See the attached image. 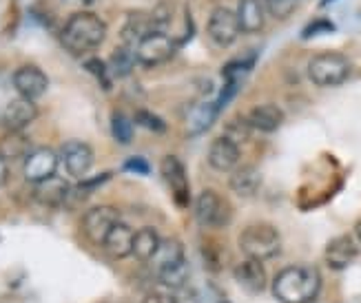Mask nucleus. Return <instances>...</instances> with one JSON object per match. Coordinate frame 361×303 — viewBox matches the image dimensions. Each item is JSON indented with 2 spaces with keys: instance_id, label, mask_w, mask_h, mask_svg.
<instances>
[{
  "instance_id": "nucleus-22",
  "label": "nucleus",
  "mask_w": 361,
  "mask_h": 303,
  "mask_svg": "<svg viewBox=\"0 0 361 303\" xmlns=\"http://www.w3.org/2000/svg\"><path fill=\"white\" fill-rule=\"evenodd\" d=\"M228 184H231V190L238 197H253L262 186V173L255 166L235 168Z\"/></svg>"
},
{
  "instance_id": "nucleus-2",
  "label": "nucleus",
  "mask_w": 361,
  "mask_h": 303,
  "mask_svg": "<svg viewBox=\"0 0 361 303\" xmlns=\"http://www.w3.org/2000/svg\"><path fill=\"white\" fill-rule=\"evenodd\" d=\"M319 290L322 275L312 266H288L273 281V295L281 303H310Z\"/></svg>"
},
{
  "instance_id": "nucleus-5",
  "label": "nucleus",
  "mask_w": 361,
  "mask_h": 303,
  "mask_svg": "<svg viewBox=\"0 0 361 303\" xmlns=\"http://www.w3.org/2000/svg\"><path fill=\"white\" fill-rule=\"evenodd\" d=\"M195 219L204 228H224L231 224L233 209L222 195L207 188L195 199Z\"/></svg>"
},
{
  "instance_id": "nucleus-25",
  "label": "nucleus",
  "mask_w": 361,
  "mask_h": 303,
  "mask_svg": "<svg viewBox=\"0 0 361 303\" xmlns=\"http://www.w3.org/2000/svg\"><path fill=\"white\" fill-rule=\"evenodd\" d=\"M135 51L131 49L129 44L124 47H118V49L111 54L106 62V69H109V75L111 78H127L131 71H133V65H135Z\"/></svg>"
},
{
  "instance_id": "nucleus-19",
  "label": "nucleus",
  "mask_w": 361,
  "mask_h": 303,
  "mask_svg": "<svg viewBox=\"0 0 361 303\" xmlns=\"http://www.w3.org/2000/svg\"><path fill=\"white\" fill-rule=\"evenodd\" d=\"M133 237H135V233L127 224L118 221V224L111 230H109L102 248L106 250L109 257L127 259V257H131V254H133Z\"/></svg>"
},
{
  "instance_id": "nucleus-38",
  "label": "nucleus",
  "mask_w": 361,
  "mask_h": 303,
  "mask_svg": "<svg viewBox=\"0 0 361 303\" xmlns=\"http://www.w3.org/2000/svg\"><path fill=\"white\" fill-rule=\"evenodd\" d=\"M331 3H335V0H324V3H322V5H331Z\"/></svg>"
},
{
  "instance_id": "nucleus-23",
  "label": "nucleus",
  "mask_w": 361,
  "mask_h": 303,
  "mask_svg": "<svg viewBox=\"0 0 361 303\" xmlns=\"http://www.w3.org/2000/svg\"><path fill=\"white\" fill-rule=\"evenodd\" d=\"M235 16H238L240 31L244 34H257L264 27V9L259 0H240Z\"/></svg>"
},
{
  "instance_id": "nucleus-20",
  "label": "nucleus",
  "mask_w": 361,
  "mask_h": 303,
  "mask_svg": "<svg viewBox=\"0 0 361 303\" xmlns=\"http://www.w3.org/2000/svg\"><path fill=\"white\" fill-rule=\"evenodd\" d=\"M219 116V109L215 102H197L186 116V133L188 135H202L204 131H209L213 122Z\"/></svg>"
},
{
  "instance_id": "nucleus-6",
  "label": "nucleus",
  "mask_w": 361,
  "mask_h": 303,
  "mask_svg": "<svg viewBox=\"0 0 361 303\" xmlns=\"http://www.w3.org/2000/svg\"><path fill=\"white\" fill-rule=\"evenodd\" d=\"M176 40L164 31H151L142 40L135 44V60L142 62L145 67H158L164 65L166 60L173 58L176 54Z\"/></svg>"
},
{
  "instance_id": "nucleus-28",
  "label": "nucleus",
  "mask_w": 361,
  "mask_h": 303,
  "mask_svg": "<svg viewBox=\"0 0 361 303\" xmlns=\"http://www.w3.org/2000/svg\"><path fill=\"white\" fill-rule=\"evenodd\" d=\"M158 279L166 285L169 290H180V288H184L186 281H188V264L182 261V264H178L173 268L164 270V273L158 275Z\"/></svg>"
},
{
  "instance_id": "nucleus-30",
  "label": "nucleus",
  "mask_w": 361,
  "mask_h": 303,
  "mask_svg": "<svg viewBox=\"0 0 361 303\" xmlns=\"http://www.w3.org/2000/svg\"><path fill=\"white\" fill-rule=\"evenodd\" d=\"M300 0H266V9L277 20H286L288 16L297 9Z\"/></svg>"
},
{
  "instance_id": "nucleus-1",
  "label": "nucleus",
  "mask_w": 361,
  "mask_h": 303,
  "mask_svg": "<svg viewBox=\"0 0 361 303\" xmlns=\"http://www.w3.org/2000/svg\"><path fill=\"white\" fill-rule=\"evenodd\" d=\"M106 38V25L100 16L91 11H78L60 31V42L71 56H87L96 51Z\"/></svg>"
},
{
  "instance_id": "nucleus-7",
  "label": "nucleus",
  "mask_w": 361,
  "mask_h": 303,
  "mask_svg": "<svg viewBox=\"0 0 361 303\" xmlns=\"http://www.w3.org/2000/svg\"><path fill=\"white\" fill-rule=\"evenodd\" d=\"M118 221H120V211L116 206H93L82 217V233L89 242L102 246L109 230H111Z\"/></svg>"
},
{
  "instance_id": "nucleus-15",
  "label": "nucleus",
  "mask_w": 361,
  "mask_h": 303,
  "mask_svg": "<svg viewBox=\"0 0 361 303\" xmlns=\"http://www.w3.org/2000/svg\"><path fill=\"white\" fill-rule=\"evenodd\" d=\"M233 275H235V281H238L246 292H253V295L262 292L266 288V281H269L264 270V261L248 259V257L242 264L235 266Z\"/></svg>"
},
{
  "instance_id": "nucleus-18",
  "label": "nucleus",
  "mask_w": 361,
  "mask_h": 303,
  "mask_svg": "<svg viewBox=\"0 0 361 303\" xmlns=\"http://www.w3.org/2000/svg\"><path fill=\"white\" fill-rule=\"evenodd\" d=\"M182 261H186L182 242H180V239H176V237H169V239H162V242H160L158 250H155V254L151 257L149 264H151L153 273L160 275V273H164V270L173 268V266H178Z\"/></svg>"
},
{
  "instance_id": "nucleus-11",
  "label": "nucleus",
  "mask_w": 361,
  "mask_h": 303,
  "mask_svg": "<svg viewBox=\"0 0 361 303\" xmlns=\"http://www.w3.org/2000/svg\"><path fill=\"white\" fill-rule=\"evenodd\" d=\"M209 36L217 47H231L240 36V23L235 11L226 7L213 9L209 18Z\"/></svg>"
},
{
  "instance_id": "nucleus-35",
  "label": "nucleus",
  "mask_w": 361,
  "mask_h": 303,
  "mask_svg": "<svg viewBox=\"0 0 361 303\" xmlns=\"http://www.w3.org/2000/svg\"><path fill=\"white\" fill-rule=\"evenodd\" d=\"M142 303H178V299L166 290H153L145 297Z\"/></svg>"
},
{
  "instance_id": "nucleus-36",
  "label": "nucleus",
  "mask_w": 361,
  "mask_h": 303,
  "mask_svg": "<svg viewBox=\"0 0 361 303\" xmlns=\"http://www.w3.org/2000/svg\"><path fill=\"white\" fill-rule=\"evenodd\" d=\"M7 162H5V157L0 155V186H3L5 182H7Z\"/></svg>"
},
{
  "instance_id": "nucleus-34",
  "label": "nucleus",
  "mask_w": 361,
  "mask_h": 303,
  "mask_svg": "<svg viewBox=\"0 0 361 303\" xmlns=\"http://www.w3.org/2000/svg\"><path fill=\"white\" fill-rule=\"evenodd\" d=\"M124 171L137 173V175H149L151 173V166H149V162H147L145 157L135 155V157H129L127 162H124Z\"/></svg>"
},
{
  "instance_id": "nucleus-21",
  "label": "nucleus",
  "mask_w": 361,
  "mask_h": 303,
  "mask_svg": "<svg viewBox=\"0 0 361 303\" xmlns=\"http://www.w3.org/2000/svg\"><path fill=\"white\" fill-rule=\"evenodd\" d=\"M69 184L65 180H60V178H47L42 182L36 184V190H34V197L44 204V206H51V209H56V206H62L67 202L69 197Z\"/></svg>"
},
{
  "instance_id": "nucleus-12",
  "label": "nucleus",
  "mask_w": 361,
  "mask_h": 303,
  "mask_svg": "<svg viewBox=\"0 0 361 303\" xmlns=\"http://www.w3.org/2000/svg\"><path fill=\"white\" fill-rule=\"evenodd\" d=\"M58 162H60V157L56 151L51 149H36V151H31L27 157H25V164H23V173H25V178L29 182H42L47 178H54L56 175V168H58Z\"/></svg>"
},
{
  "instance_id": "nucleus-31",
  "label": "nucleus",
  "mask_w": 361,
  "mask_h": 303,
  "mask_svg": "<svg viewBox=\"0 0 361 303\" xmlns=\"http://www.w3.org/2000/svg\"><path fill=\"white\" fill-rule=\"evenodd\" d=\"M85 69L96 78L104 89H111V80H109L111 75H109L106 62H102L100 58H89V60H85Z\"/></svg>"
},
{
  "instance_id": "nucleus-37",
  "label": "nucleus",
  "mask_w": 361,
  "mask_h": 303,
  "mask_svg": "<svg viewBox=\"0 0 361 303\" xmlns=\"http://www.w3.org/2000/svg\"><path fill=\"white\" fill-rule=\"evenodd\" d=\"M78 3H82V5H93L96 0H78Z\"/></svg>"
},
{
  "instance_id": "nucleus-3",
  "label": "nucleus",
  "mask_w": 361,
  "mask_h": 303,
  "mask_svg": "<svg viewBox=\"0 0 361 303\" xmlns=\"http://www.w3.org/2000/svg\"><path fill=\"white\" fill-rule=\"evenodd\" d=\"M238 244L248 259L266 261V259H273L279 254L281 237H279L277 228L271 224H250L242 230Z\"/></svg>"
},
{
  "instance_id": "nucleus-4",
  "label": "nucleus",
  "mask_w": 361,
  "mask_h": 303,
  "mask_svg": "<svg viewBox=\"0 0 361 303\" xmlns=\"http://www.w3.org/2000/svg\"><path fill=\"white\" fill-rule=\"evenodd\" d=\"M350 75V62L337 51H326L308 62V78L317 87H337Z\"/></svg>"
},
{
  "instance_id": "nucleus-16",
  "label": "nucleus",
  "mask_w": 361,
  "mask_h": 303,
  "mask_svg": "<svg viewBox=\"0 0 361 303\" xmlns=\"http://www.w3.org/2000/svg\"><path fill=\"white\" fill-rule=\"evenodd\" d=\"M244 120L250 129L262 131V133H273L284 124V111L277 104H257L248 111V116Z\"/></svg>"
},
{
  "instance_id": "nucleus-9",
  "label": "nucleus",
  "mask_w": 361,
  "mask_h": 303,
  "mask_svg": "<svg viewBox=\"0 0 361 303\" xmlns=\"http://www.w3.org/2000/svg\"><path fill=\"white\" fill-rule=\"evenodd\" d=\"M60 159L65 164L67 173L75 180H85V175L93 166V151L87 142L80 140H69L60 149Z\"/></svg>"
},
{
  "instance_id": "nucleus-17",
  "label": "nucleus",
  "mask_w": 361,
  "mask_h": 303,
  "mask_svg": "<svg viewBox=\"0 0 361 303\" xmlns=\"http://www.w3.org/2000/svg\"><path fill=\"white\" fill-rule=\"evenodd\" d=\"M38 118L36 104L27 98H16L7 104L3 113V124L7 126V131H23L25 126H29Z\"/></svg>"
},
{
  "instance_id": "nucleus-32",
  "label": "nucleus",
  "mask_w": 361,
  "mask_h": 303,
  "mask_svg": "<svg viewBox=\"0 0 361 303\" xmlns=\"http://www.w3.org/2000/svg\"><path fill=\"white\" fill-rule=\"evenodd\" d=\"M335 31V25L331 20H326V18H317V20H312L304 27L302 31V38L304 40H310V38H317V36H324V34H333Z\"/></svg>"
},
{
  "instance_id": "nucleus-27",
  "label": "nucleus",
  "mask_w": 361,
  "mask_h": 303,
  "mask_svg": "<svg viewBox=\"0 0 361 303\" xmlns=\"http://www.w3.org/2000/svg\"><path fill=\"white\" fill-rule=\"evenodd\" d=\"M111 133H114V140L118 142V144H131L133 140V120L127 118L124 113H120V111H116V113L111 116Z\"/></svg>"
},
{
  "instance_id": "nucleus-14",
  "label": "nucleus",
  "mask_w": 361,
  "mask_h": 303,
  "mask_svg": "<svg viewBox=\"0 0 361 303\" xmlns=\"http://www.w3.org/2000/svg\"><path fill=\"white\" fill-rule=\"evenodd\" d=\"M240 164V147L228 137H217L209 149V166L217 173H228Z\"/></svg>"
},
{
  "instance_id": "nucleus-10",
  "label": "nucleus",
  "mask_w": 361,
  "mask_h": 303,
  "mask_svg": "<svg viewBox=\"0 0 361 303\" xmlns=\"http://www.w3.org/2000/svg\"><path fill=\"white\" fill-rule=\"evenodd\" d=\"M13 87L20 93V98L34 102L42 98L47 89H49V78H47V73L36 65H23L13 73Z\"/></svg>"
},
{
  "instance_id": "nucleus-33",
  "label": "nucleus",
  "mask_w": 361,
  "mask_h": 303,
  "mask_svg": "<svg viewBox=\"0 0 361 303\" xmlns=\"http://www.w3.org/2000/svg\"><path fill=\"white\" fill-rule=\"evenodd\" d=\"M248 131H250V126L246 124V120H235V122H228V126H226V133H224V137L233 140V142H235V144H238V147H240V142L248 137Z\"/></svg>"
},
{
  "instance_id": "nucleus-29",
  "label": "nucleus",
  "mask_w": 361,
  "mask_h": 303,
  "mask_svg": "<svg viewBox=\"0 0 361 303\" xmlns=\"http://www.w3.org/2000/svg\"><path fill=\"white\" fill-rule=\"evenodd\" d=\"M133 124L145 126V129L151 131V133H164V131H166L164 120H162L160 116L151 113V111H147V109H140V111H137L135 118H133Z\"/></svg>"
},
{
  "instance_id": "nucleus-8",
  "label": "nucleus",
  "mask_w": 361,
  "mask_h": 303,
  "mask_svg": "<svg viewBox=\"0 0 361 303\" xmlns=\"http://www.w3.org/2000/svg\"><path fill=\"white\" fill-rule=\"evenodd\" d=\"M160 171H162V178H164L166 186L171 188V193H173L176 204L180 209H186V206L191 204V184H188V175H186L184 164L176 155H166L160 164Z\"/></svg>"
},
{
  "instance_id": "nucleus-13",
  "label": "nucleus",
  "mask_w": 361,
  "mask_h": 303,
  "mask_svg": "<svg viewBox=\"0 0 361 303\" xmlns=\"http://www.w3.org/2000/svg\"><path fill=\"white\" fill-rule=\"evenodd\" d=\"M357 252H359V246L355 242V237L339 235L328 242L324 257H326V264L333 270H346L357 259Z\"/></svg>"
},
{
  "instance_id": "nucleus-26",
  "label": "nucleus",
  "mask_w": 361,
  "mask_h": 303,
  "mask_svg": "<svg viewBox=\"0 0 361 303\" xmlns=\"http://www.w3.org/2000/svg\"><path fill=\"white\" fill-rule=\"evenodd\" d=\"M29 153V140L23 135V131H9L3 137V142H0V155L5 157V162H9V159H25Z\"/></svg>"
},
{
  "instance_id": "nucleus-24",
  "label": "nucleus",
  "mask_w": 361,
  "mask_h": 303,
  "mask_svg": "<svg viewBox=\"0 0 361 303\" xmlns=\"http://www.w3.org/2000/svg\"><path fill=\"white\" fill-rule=\"evenodd\" d=\"M160 235L155 228H142V230H137L135 237H133V257L140 259V261H145L149 264L151 257L155 254V250H158L160 246Z\"/></svg>"
}]
</instances>
